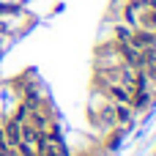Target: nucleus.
<instances>
[{"instance_id": "1", "label": "nucleus", "mask_w": 156, "mask_h": 156, "mask_svg": "<svg viewBox=\"0 0 156 156\" xmlns=\"http://www.w3.org/2000/svg\"><path fill=\"white\" fill-rule=\"evenodd\" d=\"M3 137H5V143H8L11 148H16V145L22 143V123H19V121H8V123L3 126Z\"/></svg>"}, {"instance_id": "2", "label": "nucleus", "mask_w": 156, "mask_h": 156, "mask_svg": "<svg viewBox=\"0 0 156 156\" xmlns=\"http://www.w3.org/2000/svg\"><path fill=\"white\" fill-rule=\"evenodd\" d=\"M107 88V93L115 99V101H121V104H126V101H132V96H129V90L123 88V85H112V82H107L104 85Z\"/></svg>"}]
</instances>
